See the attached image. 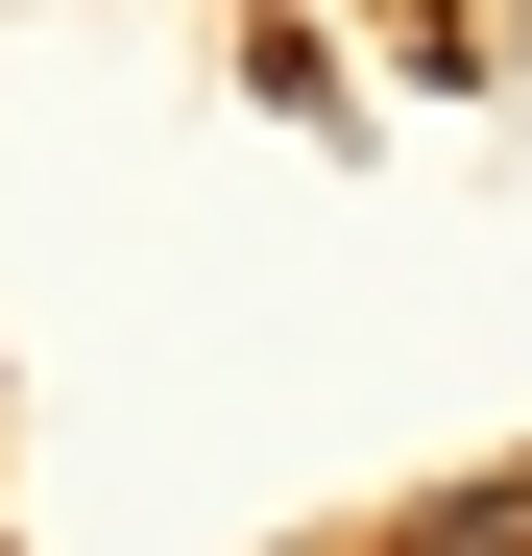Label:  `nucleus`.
Here are the masks:
<instances>
[{
  "label": "nucleus",
  "mask_w": 532,
  "mask_h": 556,
  "mask_svg": "<svg viewBox=\"0 0 532 556\" xmlns=\"http://www.w3.org/2000/svg\"><path fill=\"white\" fill-rule=\"evenodd\" d=\"M388 556H532V484H460V508H411Z\"/></svg>",
  "instance_id": "nucleus-1"
}]
</instances>
